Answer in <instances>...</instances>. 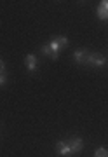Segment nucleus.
<instances>
[{
    "mask_svg": "<svg viewBox=\"0 0 108 157\" xmlns=\"http://www.w3.org/2000/svg\"><path fill=\"white\" fill-rule=\"evenodd\" d=\"M87 54H89V51L87 49H77L73 52V59L77 65H85V59H87Z\"/></svg>",
    "mask_w": 108,
    "mask_h": 157,
    "instance_id": "5",
    "label": "nucleus"
},
{
    "mask_svg": "<svg viewBox=\"0 0 108 157\" xmlns=\"http://www.w3.org/2000/svg\"><path fill=\"white\" fill-rule=\"evenodd\" d=\"M68 143H70V150H72V155H77V154H80V152H82V148H84V140H82V138H79V136H75V138H70Z\"/></svg>",
    "mask_w": 108,
    "mask_h": 157,
    "instance_id": "2",
    "label": "nucleus"
},
{
    "mask_svg": "<svg viewBox=\"0 0 108 157\" xmlns=\"http://www.w3.org/2000/svg\"><path fill=\"white\" fill-rule=\"evenodd\" d=\"M2 73H6V63H4V59H0V75Z\"/></svg>",
    "mask_w": 108,
    "mask_h": 157,
    "instance_id": "12",
    "label": "nucleus"
},
{
    "mask_svg": "<svg viewBox=\"0 0 108 157\" xmlns=\"http://www.w3.org/2000/svg\"><path fill=\"white\" fill-rule=\"evenodd\" d=\"M99 7H103L105 11H108V0H101L99 2Z\"/></svg>",
    "mask_w": 108,
    "mask_h": 157,
    "instance_id": "13",
    "label": "nucleus"
},
{
    "mask_svg": "<svg viewBox=\"0 0 108 157\" xmlns=\"http://www.w3.org/2000/svg\"><path fill=\"white\" fill-rule=\"evenodd\" d=\"M6 84H7V75L6 73H2V75H0V87L6 86Z\"/></svg>",
    "mask_w": 108,
    "mask_h": 157,
    "instance_id": "11",
    "label": "nucleus"
},
{
    "mask_svg": "<svg viewBox=\"0 0 108 157\" xmlns=\"http://www.w3.org/2000/svg\"><path fill=\"white\" fill-rule=\"evenodd\" d=\"M47 45H49V49H51V59H58V58H59V51L63 49L61 44H59L56 39H52Z\"/></svg>",
    "mask_w": 108,
    "mask_h": 157,
    "instance_id": "4",
    "label": "nucleus"
},
{
    "mask_svg": "<svg viewBox=\"0 0 108 157\" xmlns=\"http://www.w3.org/2000/svg\"><path fill=\"white\" fill-rule=\"evenodd\" d=\"M96 16L99 17L101 21H106V19H108V11H105L103 7L98 6V9H96Z\"/></svg>",
    "mask_w": 108,
    "mask_h": 157,
    "instance_id": "7",
    "label": "nucleus"
},
{
    "mask_svg": "<svg viewBox=\"0 0 108 157\" xmlns=\"http://www.w3.org/2000/svg\"><path fill=\"white\" fill-rule=\"evenodd\" d=\"M42 52H44L46 56H49V58H51V49H49V45H47V44H44V45H42Z\"/></svg>",
    "mask_w": 108,
    "mask_h": 157,
    "instance_id": "10",
    "label": "nucleus"
},
{
    "mask_svg": "<svg viewBox=\"0 0 108 157\" xmlns=\"http://www.w3.org/2000/svg\"><path fill=\"white\" fill-rule=\"evenodd\" d=\"M94 157H108V150L103 148V147H99V148H96V152H94Z\"/></svg>",
    "mask_w": 108,
    "mask_h": 157,
    "instance_id": "8",
    "label": "nucleus"
},
{
    "mask_svg": "<svg viewBox=\"0 0 108 157\" xmlns=\"http://www.w3.org/2000/svg\"><path fill=\"white\" fill-rule=\"evenodd\" d=\"M54 39L61 44V47H66V45H68V39H66V37H63V35H58V37H54Z\"/></svg>",
    "mask_w": 108,
    "mask_h": 157,
    "instance_id": "9",
    "label": "nucleus"
},
{
    "mask_svg": "<svg viewBox=\"0 0 108 157\" xmlns=\"http://www.w3.org/2000/svg\"><path fill=\"white\" fill-rule=\"evenodd\" d=\"M24 65H26L30 72H35L37 70V56L35 54H26L24 56Z\"/></svg>",
    "mask_w": 108,
    "mask_h": 157,
    "instance_id": "6",
    "label": "nucleus"
},
{
    "mask_svg": "<svg viewBox=\"0 0 108 157\" xmlns=\"http://www.w3.org/2000/svg\"><path fill=\"white\" fill-rule=\"evenodd\" d=\"M56 150L59 155H72V150H70V143L68 140H59L56 141Z\"/></svg>",
    "mask_w": 108,
    "mask_h": 157,
    "instance_id": "3",
    "label": "nucleus"
},
{
    "mask_svg": "<svg viewBox=\"0 0 108 157\" xmlns=\"http://www.w3.org/2000/svg\"><path fill=\"white\" fill-rule=\"evenodd\" d=\"M85 65H89V67H103V65H106V58L103 54H99V52H89L87 59H85Z\"/></svg>",
    "mask_w": 108,
    "mask_h": 157,
    "instance_id": "1",
    "label": "nucleus"
}]
</instances>
